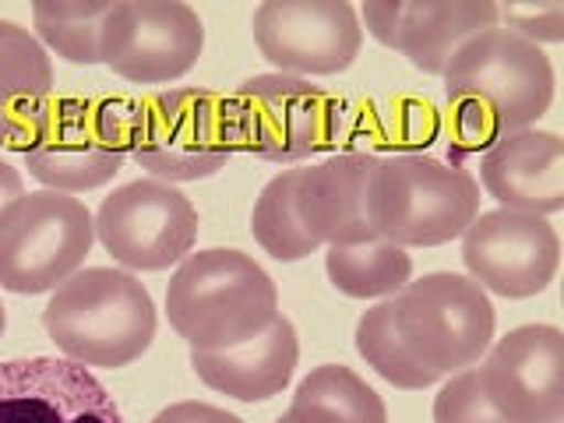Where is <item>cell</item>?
<instances>
[{"mask_svg": "<svg viewBox=\"0 0 564 423\" xmlns=\"http://www.w3.org/2000/svg\"><path fill=\"white\" fill-rule=\"evenodd\" d=\"M441 78L455 159L480 155L498 138L529 131L554 102V67L546 53L501 25L458 46Z\"/></svg>", "mask_w": 564, "mask_h": 423, "instance_id": "cell-1", "label": "cell"}, {"mask_svg": "<svg viewBox=\"0 0 564 423\" xmlns=\"http://www.w3.org/2000/svg\"><path fill=\"white\" fill-rule=\"evenodd\" d=\"M173 332L191 349H229L254 339L279 317L272 275L229 247L187 254L166 286Z\"/></svg>", "mask_w": 564, "mask_h": 423, "instance_id": "cell-2", "label": "cell"}, {"mask_svg": "<svg viewBox=\"0 0 564 423\" xmlns=\"http://www.w3.org/2000/svg\"><path fill=\"white\" fill-rule=\"evenodd\" d=\"M43 325L64 360L117 370L149 352L155 304L131 272L82 269L50 293Z\"/></svg>", "mask_w": 564, "mask_h": 423, "instance_id": "cell-3", "label": "cell"}, {"mask_svg": "<svg viewBox=\"0 0 564 423\" xmlns=\"http://www.w3.org/2000/svg\"><path fill=\"white\" fill-rule=\"evenodd\" d=\"M480 216V184L458 163L423 152H395L367 176V223L395 247H437L466 234Z\"/></svg>", "mask_w": 564, "mask_h": 423, "instance_id": "cell-4", "label": "cell"}, {"mask_svg": "<svg viewBox=\"0 0 564 423\" xmlns=\"http://www.w3.org/2000/svg\"><path fill=\"white\" fill-rule=\"evenodd\" d=\"M141 102L128 96H67L53 99L50 113L22 152L25 170L43 191L85 194L110 184L131 155Z\"/></svg>", "mask_w": 564, "mask_h": 423, "instance_id": "cell-5", "label": "cell"}, {"mask_svg": "<svg viewBox=\"0 0 564 423\" xmlns=\"http://www.w3.org/2000/svg\"><path fill=\"white\" fill-rule=\"evenodd\" d=\"M226 123L234 152L282 166L339 145L346 106L317 85L275 70L247 78L226 99Z\"/></svg>", "mask_w": 564, "mask_h": 423, "instance_id": "cell-6", "label": "cell"}, {"mask_svg": "<svg viewBox=\"0 0 564 423\" xmlns=\"http://www.w3.org/2000/svg\"><path fill=\"white\" fill-rule=\"evenodd\" d=\"M93 243L96 223L85 202L57 191L22 194L0 212V290L53 293L82 272Z\"/></svg>", "mask_w": 564, "mask_h": 423, "instance_id": "cell-7", "label": "cell"}, {"mask_svg": "<svg viewBox=\"0 0 564 423\" xmlns=\"http://www.w3.org/2000/svg\"><path fill=\"white\" fill-rule=\"evenodd\" d=\"M395 325L413 357L437 378L480 364L494 343V304L469 275L431 272L395 296Z\"/></svg>", "mask_w": 564, "mask_h": 423, "instance_id": "cell-8", "label": "cell"}, {"mask_svg": "<svg viewBox=\"0 0 564 423\" xmlns=\"http://www.w3.org/2000/svg\"><path fill=\"white\" fill-rule=\"evenodd\" d=\"M229 155L226 99L205 88H170L141 102L131 159L163 184H191L216 176Z\"/></svg>", "mask_w": 564, "mask_h": 423, "instance_id": "cell-9", "label": "cell"}, {"mask_svg": "<svg viewBox=\"0 0 564 423\" xmlns=\"http://www.w3.org/2000/svg\"><path fill=\"white\" fill-rule=\"evenodd\" d=\"M96 240L131 272H163L184 261L198 240V208L163 181H134L102 198L93 216Z\"/></svg>", "mask_w": 564, "mask_h": 423, "instance_id": "cell-10", "label": "cell"}, {"mask_svg": "<svg viewBox=\"0 0 564 423\" xmlns=\"http://www.w3.org/2000/svg\"><path fill=\"white\" fill-rule=\"evenodd\" d=\"M102 64L123 82L184 78L205 50V25L184 0H117L102 22Z\"/></svg>", "mask_w": 564, "mask_h": 423, "instance_id": "cell-11", "label": "cell"}, {"mask_svg": "<svg viewBox=\"0 0 564 423\" xmlns=\"http://www.w3.org/2000/svg\"><path fill=\"white\" fill-rule=\"evenodd\" d=\"M254 43L279 75L325 78L360 57L364 29L346 0H264L254 11Z\"/></svg>", "mask_w": 564, "mask_h": 423, "instance_id": "cell-12", "label": "cell"}, {"mask_svg": "<svg viewBox=\"0 0 564 423\" xmlns=\"http://www.w3.org/2000/svg\"><path fill=\"white\" fill-rule=\"evenodd\" d=\"M463 261L484 293L508 300L536 296L551 286L561 261L554 226L525 212H480L463 234Z\"/></svg>", "mask_w": 564, "mask_h": 423, "instance_id": "cell-13", "label": "cell"}, {"mask_svg": "<svg viewBox=\"0 0 564 423\" xmlns=\"http://www.w3.org/2000/svg\"><path fill=\"white\" fill-rule=\"evenodd\" d=\"M487 399L516 423L564 420V335L554 325H522L487 349L476 370Z\"/></svg>", "mask_w": 564, "mask_h": 423, "instance_id": "cell-14", "label": "cell"}, {"mask_svg": "<svg viewBox=\"0 0 564 423\" xmlns=\"http://www.w3.org/2000/svg\"><path fill=\"white\" fill-rule=\"evenodd\" d=\"M0 423H123L88 367L57 357L0 364Z\"/></svg>", "mask_w": 564, "mask_h": 423, "instance_id": "cell-15", "label": "cell"}, {"mask_svg": "<svg viewBox=\"0 0 564 423\" xmlns=\"http://www.w3.org/2000/svg\"><path fill=\"white\" fill-rule=\"evenodd\" d=\"M480 184L508 212L554 216L564 208V141L536 128L498 138L480 159Z\"/></svg>", "mask_w": 564, "mask_h": 423, "instance_id": "cell-16", "label": "cell"}, {"mask_svg": "<svg viewBox=\"0 0 564 423\" xmlns=\"http://www.w3.org/2000/svg\"><path fill=\"white\" fill-rule=\"evenodd\" d=\"M378 155L339 152L296 176V212L311 234L328 247L378 240L367 223V176Z\"/></svg>", "mask_w": 564, "mask_h": 423, "instance_id": "cell-17", "label": "cell"}, {"mask_svg": "<svg viewBox=\"0 0 564 423\" xmlns=\"http://www.w3.org/2000/svg\"><path fill=\"white\" fill-rule=\"evenodd\" d=\"M300 360L296 328L290 317H275L254 339L229 349H191V367L212 392L237 402H264L293 381Z\"/></svg>", "mask_w": 564, "mask_h": 423, "instance_id": "cell-18", "label": "cell"}, {"mask_svg": "<svg viewBox=\"0 0 564 423\" xmlns=\"http://www.w3.org/2000/svg\"><path fill=\"white\" fill-rule=\"evenodd\" d=\"M53 102V64L29 29L0 18V149L25 152Z\"/></svg>", "mask_w": 564, "mask_h": 423, "instance_id": "cell-19", "label": "cell"}, {"mask_svg": "<svg viewBox=\"0 0 564 423\" xmlns=\"http://www.w3.org/2000/svg\"><path fill=\"white\" fill-rule=\"evenodd\" d=\"M498 22V4L490 0H413L402 4L395 50L423 75H445L452 53Z\"/></svg>", "mask_w": 564, "mask_h": 423, "instance_id": "cell-20", "label": "cell"}, {"mask_svg": "<svg viewBox=\"0 0 564 423\" xmlns=\"http://www.w3.org/2000/svg\"><path fill=\"white\" fill-rule=\"evenodd\" d=\"M328 282L352 300L399 296L413 275V258L388 240H367L352 247H328Z\"/></svg>", "mask_w": 564, "mask_h": 423, "instance_id": "cell-21", "label": "cell"}, {"mask_svg": "<svg viewBox=\"0 0 564 423\" xmlns=\"http://www.w3.org/2000/svg\"><path fill=\"white\" fill-rule=\"evenodd\" d=\"M296 176L300 170H282L272 176L251 212V234L261 251L275 261H304L322 247V240L311 234L296 212Z\"/></svg>", "mask_w": 564, "mask_h": 423, "instance_id": "cell-22", "label": "cell"}, {"mask_svg": "<svg viewBox=\"0 0 564 423\" xmlns=\"http://www.w3.org/2000/svg\"><path fill=\"white\" fill-rule=\"evenodd\" d=\"M357 352L367 360V367H375L388 384L402 388V392H423V388L441 381L402 343L395 325V300H384V304L364 311L357 322Z\"/></svg>", "mask_w": 564, "mask_h": 423, "instance_id": "cell-23", "label": "cell"}, {"mask_svg": "<svg viewBox=\"0 0 564 423\" xmlns=\"http://www.w3.org/2000/svg\"><path fill=\"white\" fill-rule=\"evenodd\" d=\"M110 14V4H57V0H35L32 4V25L35 40L57 57L70 64H102V22Z\"/></svg>", "mask_w": 564, "mask_h": 423, "instance_id": "cell-24", "label": "cell"}, {"mask_svg": "<svg viewBox=\"0 0 564 423\" xmlns=\"http://www.w3.org/2000/svg\"><path fill=\"white\" fill-rule=\"evenodd\" d=\"M290 405L322 410L335 423H388V410L381 395L343 364L314 367L311 375L296 384V395Z\"/></svg>", "mask_w": 564, "mask_h": 423, "instance_id": "cell-25", "label": "cell"}, {"mask_svg": "<svg viewBox=\"0 0 564 423\" xmlns=\"http://www.w3.org/2000/svg\"><path fill=\"white\" fill-rule=\"evenodd\" d=\"M434 423H516L494 405L480 384V375L458 370L434 399Z\"/></svg>", "mask_w": 564, "mask_h": 423, "instance_id": "cell-26", "label": "cell"}, {"mask_svg": "<svg viewBox=\"0 0 564 423\" xmlns=\"http://www.w3.org/2000/svg\"><path fill=\"white\" fill-rule=\"evenodd\" d=\"M498 18L519 40L543 46L564 40V0H546V4H505L498 8Z\"/></svg>", "mask_w": 564, "mask_h": 423, "instance_id": "cell-27", "label": "cell"}, {"mask_svg": "<svg viewBox=\"0 0 564 423\" xmlns=\"http://www.w3.org/2000/svg\"><path fill=\"white\" fill-rule=\"evenodd\" d=\"M395 145L402 149H423L431 145L434 134H437V120H434V110L427 102H416V99H402L395 106Z\"/></svg>", "mask_w": 564, "mask_h": 423, "instance_id": "cell-28", "label": "cell"}, {"mask_svg": "<svg viewBox=\"0 0 564 423\" xmlns=\"http://www.w3.org/2000/svg\"><path fill=\"white\" fill-rule=\"evenodd\" d=\"M152 423H243V420L208 402H173L166 410H159Z\"/></svg>", "mask_w": 564, "mask_h": 423, "instance_id": "cell-29", "label": "cell"}, {"mask_svg": "<svg viewBox=\"0 0 564 423\" xmlns=\"http://www.w3.org/2000/svg\"><path fill=\"white\" fill-rule=\"evenodd\" d=\"M364 22H367V32L375 35L381 46H392L395 50V40H399V25H402V0L395 4H381V0H370L364 4Z\"/></svg>", "mask_w": 564, "mask_h": 423, "instance_id": "cell-30", "label": "cell"}, {"mask_svg": "<svg viewBox=\"0 0 564 423\" xmlns=\"http://www.w3.org/2000/svg\"><path fill=\"white\" fill-rule=\"evenodd\" d=\"M25 194V181H22V173H18L11 163H4L0 159V212H4L11 202H18Z\"/></svg>", "mask_w": 564, "mask_h": 423, "instance_id": "cell-31", "label": "cell"}, {"mask_svg": "<svg viewBox=\"0 0 564 423\" xmlns=\"http://www.w3.org/2000/svg\"><path fill=\"white\" fill-rule=\"evenodd\" d=\"M275 423H335L328 413L322 410H307V405H290L286 416H279Z\"/></svg>", "mask_w": 564, "mask_h": 423, "instance_id": "cell-32", "label": "cell"}, {"mask_svg": "<svg viewBox=\"0 0 564 423\" xmlns=\"http://www.w3.org/2000/svg\"><path fill=\"white\" fill-rule=\"evenodd\" d=\"M4 328H8V314H4V304H0V335H4Z\"/></svg>", "mask_w": 564, "mask_h": 423, "instance_id": "cell-33", "label": "cell"}]
</instances>
